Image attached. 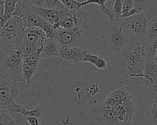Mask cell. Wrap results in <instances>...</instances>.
I'll list each match as a JSON object with an SVG mask.
<instances>
[{
	"label": "cell",
	"instance_id": "1",
	"mask_svg": "<svg viewBox=\"0 0 157 125\" xmlns=\"http://www.w3.org/2000/svg\"><path fill=\"white\" fill-rule=\"evenodd\" d=\"M153 14L150 10L125 18L120 23L128 41L132 43H144L148 39L147 30Z\"/></svg>",
	"mask_w": 157,
	"mask_h": 125
},
{
	"label": "cell",
	"instance_id": "2",
	"mask_svg": "<svg viewBox=\"0 0 157 125\" xmlns=\"http://www.w3.org/2000/svg\"><path fill=\"white\" fill-rule=\"evenodd\" d=\"M145 43H132L128 41L121 49L119 56L115 59L129 72L128 74L131 78L141 74L144 70Z\"/></svg>",
	"mask_w": 157,
	"mask_h": 125
},
{
	"label": "cell",
	"instance_id": "3",
	"mask_svg": "<svg viewBox=\"0 0 157 125\" xmlns=\"http://www.w3.org/2000/svg\"><path fill=\"white\" fill-rule=\"evenodd\" d=\"M24 57L20 48H12L0 52V74L16 82H25L23 76Z\"/></svg>",
	"mask_w": 157,
	"mask_h": 125
},
{
	"label": "cell",
	"instance_id": "4",
	"mask_svg": "<svg viewBox=\"0 0 157 125\" xmlns=\"http://www.w3.org/2000/svg\"><path fill=\"white\" fill-rule=\"evenodd\" d=\"M120 20L105 22L102 30V42L104 45L106 50L115 59L119 56L123 46L128 42Z\"/></svg>",
	"mask_w": 157,
	"mask_h": 125
},
{
	"label": "cell",
	"instance_id": "5",
	"mask_svg": "<svg viewBox=\"0 0 157 125\" xmlns=\"http://www.w3.org/2000/svg\"><path fill=\"white\" fill-rule=\"evenodd\" d=\"M24 30L23 20L12 16L0 29V52L12 48H19Z\"/></svg>",
	"mask_w": 157,
	"mask_h": 125
},
{
	"label": "cell",
	"instance_id": "6",
	"mask_svg": "<svg viewBox=\"0 0 157 125\" xmlns=\"http://www.w3.org/2000/svg\"><path fill=\"white\" fill-rule=\"evenodd\" d=\"M86 24V18L84 11L75 12L65 8L61 10L59 20L53 27L67 30L77 29L83 31Z\"/></svg>",
	"mask_w": 157,
	"mask_h": 125
},
{
	"label": "cell",
	"instance_id": "7",
	"mask_svg": "<svg viewBox=\"0 0 157 125\" xmlns=\"http://www.w3.org/2000/svg\"><path fill=\"white\" fill-rule=\"evenodd\" d=\"M91 112L101 125H126L113 108L102 104L92 107Z\"/></svg>",
	"mask_w": 157,
	"mask_h": 125
},
{
	"label": "cell",
	"instance_id": "8",
	"mask_svg": "<svg viewBox=\"0 0 157 125\" xmlns=\"http://www.w3.org/2000/svg\"><path fill=\"white\" fill-rule=\"evenodd\" d=\"M33 4L31 2V5L28 10L22 16L25 29L37 27L45 31L48 38H53L55 32V27L50 24L38 15L33 9Z\"/></svg>",
	"mask_w": 157,
	"mask_h": 125
},
{
	"label": "cell",
	"instance_id": "9",
	"mask_svg": "<svg viewBox=\"0 0 157 125\" xmlns=\"http://www.w3.org/2000/svg\"><path fill=\"white\" fill-rule=\"evenodd\" d=\"M82 32L77 29L67 30L55 27L54 35L52 39L57 41L61 45L78 48L82 42Z\"/></svg>",
	"mask_w": 157,
	"mask_h": 125
},
{
	"label": "cell",
	"instance_id": "10",
	"mask_svg": "<svg viewBox=\"0 0 157 125\" xmlns=\"http://www.w3.org/2000/svg\"><path fill=\"white\" fill-rule=\"evenodd\" d=\"M12 79L0 74V106H3L17 98L18 87Z\"/></svg>",
	"mask_w": 157,
	"mask_h": 125
},
{
	"label": "cell",
	"instance_id": "11",
	"mask_svg": "<svg viewBox=\"0 0 157 125\" xmlns=\"http://www.w3.org/2000/svg\"><path fill=\"white\" fill-rule=\"evenodd\" d=\"M48 38L44 30L37 27L25 29L21 40H23L33 46L37 50L40 49Z\"/></svg>",
	"mask_w": 157,
	"mask_h": 125
},
{
	"label": "cell",
	"instance_id": "12",
	"mask_svg": "<svg viewBox=\"0 0 157 125\" xmlns=\"http://www.w3.org/2000/svg\"><path fill=\"white\" fill-rule=\"evenodd\" d=\"M137 84H148L157 83V64L155 62L145 63L142 73L131 77Z\"/></svg>",
	"mask_w": 157,
	"mask_h": 125
},
{
	"label": "cell",
	"instance_id": "13",
	"mask_svg": "<svg viewBox=\"0 0 157 125\" xmlns=\"http://www.w3.org/2000/svg\"><path fill=\"white\" fill-rule=\"evenodd\" d=\"M40 54L41 48L23 60V76L25 82L27 84H30L31 79L37 69L40 60L41 59Z\"/></svg>",
	"mask_w": 157,
	"mask_h": 125
},
{
	"label": "cell",
	"instance_id": "14",
	"mask_svg": "<svg viewBox=\"0 0 157 125\" xmlns=\"http://www.w3.org/2000/svg\"><path fill=\"white\" fill-rule=\"evenodd\" d=\"M132 100V96L124 88H120L112 92L102 103L103 105L114 108Z\"/></svg>",
	"mask_w": 157,
	"mask_h": 125
},
{
	"label": "cell",
	"instance_id": "15",
	"mask_svg": "<svg viewBox=\"0 0 157 125\" xmlns=\"http://www.w3.org/2000/svg\"><path fill=\"white\" fill-rule=\"evenodd\" d=\"M87 52L86 50L82 49L77 47L60 45L59 57L71 64H75L82 61Z\"/></svg>",
	"mask_w": 157,
	"mask_h": 125
},
{
	"label": "cell",
	"instance_id": "16",
	"mask_svg": "<svg viewBox=\"0 0 157 125\" xmlns=\"http://www.w3.org/2000/svg\"><path fill=\"white\" fill-rule=\"evenodd\" d=\"M32 7L34 11L50 24L55 26L58 21L60 16L61 10L59 11L42 9L36 5H34L33 4Z\"/></svg>",
	"mask_w": 157,
	"mask_h": 125
},
{
	"label": "cell",
	"instance_id": "17",
	"mask_svg": "<svg viewBox=\"0 0 157 125\" xmlns=\"http://www.w3.org/2000/svg\"><path fill=\"white\" fill-rule=\"evenodd\" d=\"M60 45L55 40L48 38L41 48V59L53 56L59 57Z\"/></svg>",
	"mask_w": 157,
	"mask_h": 125
},
{
	"label": "cell",
	"instance_id": "18",
	"mask_svg": "<svg viewBox=\"0 0 157 125\" xmlns=\"http://www.w3.org/2000/svg\"><path fill=\"white\" fill-rule=\"evenodd\" d=\"M31 3L37 7L53 10H62L65 6L59 0H31Z\"/></svg>",
	"mask_w": 157,
	"mask_h": 125
},
{
	"label": "cell",
	"instance_id": "19",
	"mask_svg": "<svg viewBox=\"0 0 157 125\" xmlns=\"http://www.w3.org/2000/svg\"><path fill=\"white\" fill-rule=\"evenodd\" d=\"M155 1H144L134 0V6L132 9L129 12L128 18L132 16L137 14L148 12L150 10Z\"/></svg>",
	"mask_w": 157,
	"mask_h": 125
},
{
	"label": "cell",
	"instance_id": "20",
	"mask_svg": "<svg viewBox=\"0 0 157 125\" xmlns=\"http://www.w3.org/2000/svg\"><path fill=\"white\" fill-rule=\"evenodd\" d=\"M145 63L155 61L157 54V39L148 38L144 44Z\"/></svg>",
	"mask_w": 157,
	"mask_h": 125
},
{
	"label": "cell",
	"instance_id": "21",
	"mask_svg": "<svg viewBox=\"0 0 157 125\" xmlns=\"http://www.w3.org/2000/svg\"><path fill=\"white\" fill-rule=\"evenodd\" d=\"M18 1L17 0H6L4 14L0 17V29L2 28L7 21L12 16Z\"/></svg>",
	"mask_w": 157,
	"mask_h": 125
},
{
	"label": "cell",
	"instance_id": "22",
	"mask_svg": "<svg viewBox=\"0 0 157 125\" xmlns=\"http://www.w3.org/2000/svg\"><path fill=\"white\" fill-rule=\"evenodd\" d=\"M82 61L85 62H88L94 65L97 68L100 70H104V69H106L107 67V62L105 61L104 59L96 55L91 54L88 51L83 57Z\"/></svg>",
	"mask_w": 157,
	"mask_h": 125
},
{
	"label": "cell",
	"instance_id": "23",
	"mask_svg": "<svg viewBox=\"0 0 157 125\" xmlns=\"http://www.w3.org/2000/svg\"><path fill=\"white\" fill-rule=\"evenodd\" d=\"M146 118L153 124L157 123V105L151 100L147 99L146 101Z\"/></svg>",
	"mask_w": 157,
	"mask_h": 125
},
{
	"label": "cell",
	"instance_id": "24",
	"mask_svg": "<svg viewBox=\"0 0 157 125\" xmlns=\"http://www.w3.org/2000/svg\"><path fill=\"white\" fill-rule=\"evenodd\" d=\"M13 115L4 109L0 108V125H18V122Z\"/></svg>",
	"mask_w": 157,
	"mask_h": 125
},
{
	"label": "cell",
	"instance_id": "25",
	"mask_svg": "<svg viewBox=\"0 0 157 125\" xmlns=\"http://www.w3.org/2000/svg\"><path fill=\"white\" fill-rule=\"evenodd\" d=\"M62 3L64 4L65 7L70 10L79 12L80 11L81 7L85 6L88 4H90L89 0L79 2L75 0H61Z\"/></svg>",
	"mask_w": 157,
	"mask_h": 125
},
{
	"label": "cell",
	"instance_id": "26",
	"mask_svg": "<svg viewBox=\"0 0 157 125\" xmlns=\"http://www.w3.org/2000/svg\"><path fill=\"white\" fill-rule=\"evenodd\" d=\"M147 37L150 39H157V15H153L149 23L147 30Z\"/></svg>",
	"mask_w": 157,
	"mask_h": 125
},
{
	"label": "cell",
	"instance_id": "27",
	"mask_svg": "<svg viewBox=\"0 0 157 125\" xmlns=\"http://www.w3.org/2000/svg\"><path fill=\"white\" fill-rule=\"evenodd\" d=\"M122 1L123 10H122V18H128L129 12L132 9L134 6V1L132 0H123Z\"/></svg>",
	"mask_w": 157,
	"mask_h": 125
},
{
	"label": "cell",
	"instance_id": "28",
	"mask_svg": "<svg viewBox=\"0 0 157 125\" xmlns=\"http://www.w3.org/2000/svg\"><path fill=\"white\" fill-rule=\"evenodd\" d=\"M122 10L123 5L122 1L120 0H116L114 2V4L112 8V10L118 19L122 18Z\"/></svg>",
	"mask_w": 157,
	"mask_h": 125
},
{
	"label": "cell",
	"instance_id": "29",
	"mask_svg": "<svg viewBox=\"0 0 157 125\" xmlns=\"http://www.w3.org/2000/svg\"><path fill=\"white\" fill-rule=\"evenodd\" d=\"M99 10L103 13H104L105 15H107L109 16L110 21H118V20H120V19H118L115 16V15L112 9H109V8L106 7L105 5H99Z\"/></svg>",
	"mask_w": 157,
	"mask_h": 125
},
{
	"label": "cell",
	"instance_id": "30",
	"mask_svg": "<svg viewBox=\"0 0 157 125\" xmlns=\"http://www.w3.org/2000/svg\"><path fill=\"white\" fill-rule=\"evenodd\" d=\"M25 119L29 124V125H44V121L41 118L27 116L25 117Z\"/></svg>",
	"mask_w": 157,
	"mask_h": 125
},
{
	"label": "cell",
	"instance_id": "31",
	"mask_svg": "<svg viewBox=\"0 0 157 125\" xmlns=\"http://www.w3.org/2000/svg\"><path fill=\"white\" fill-rule=\"evenodd\" d=\"M147 99L151 100L153 102L157 105V88L155 91L150 93L147 97Z\"/></svg>",
	"mask_w": 157,
	"mask_h": 125
},
{
	"label": "cell",
	"instance_id": "32",
	"mask_svg": "<svg viewBox=\"0 0 157 125\" xmlns=\"http://www.w3.org/2000/svg\"><path fill=\"white\" fill-rule=\"evenodd\" d=\"M5 2H6V1H4V0L0 1V17L3 16L4 14Z\"/></svg>",
	"mask_w": 157,
	"mask_h": 125
},
{
	"label": "cell",
	"instance_id": "33",
	"mask_svg": "<svg viewBox=\"0 0 157 125\" xmlns=\"http://www.w3.org/2000/svg\"><path fill=\"white\" fill-rule=\"evenodd\" d=\"M151 11L152 12L153 15H157V1H155V2L151 9Z\"/></svg>",
	"mask_w": 157,
	"mask_h": 125
},
{
	"label": "cell",
	"instance_id": "34",
	"mask_svg": "<svg viewBox=\"0 0 157 125\" xmlns=\"http://www.w3.org/2000/svg\"><path fill=\"white\" fill-rule=\"evenodd\" d=\"M155 63L157 64V54H156V59H155Z\"/></svg>",
	"mask_w": 157,
	"mask_h": 125
},
{
	"label": "cell",
	"instance_id": "35",
	"mask_svg": "<svg viewBox=\"0 0 157 125\" xmlns=\"http://www.w3.org/2000/svg\"><path fill=\"white\" fill-rule=\"evenodd\" d=\"M155 125H157V123H156V124H155Z\"/></svg>",
	"mask_w": 157,
	"mask_h": 125
}]
</instances>
